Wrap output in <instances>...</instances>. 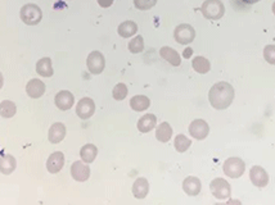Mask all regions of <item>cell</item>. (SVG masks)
<instances>
[{"instance_id":"obj_11","label":"cell","mask_w":275,"mask_h":205,"mask_svg":"<svg viewBox=\"0 0 275 205\" xmlns=\"http://www.w3.org/2000/svg\"><path fill=\"white\" fill-rule=\"evenodd\" d=\"M95 112V103L90 98H83L76 105V114L81 119H89Z\"/></svg>"},{"instance_id":"obj_17","label":"cell","mask_w":275,"mask_h":205,"mask_svg":"<svg viewBox=\"0 0 275 205\" xmlns=\"http://www.w3.org/2000/svg\"><path fill=\"white\" fill-rule=\"evenodd\" d=\"M149 192V182L147 178L139 177L132 185V195L136 199H144Z\"/></svg>"},{"instance_id":"obj_12","label":"cell","mask_w":275,"mask_h":205,"mask_svg":"<svg viewBox=\"0 0 275 205\" xmlns=\"http://www.w3.org/2000/svg\"><path fill=\"white\" fill-rule=\"evenodd\" d=\"M64 166V154L62 151H54L49 155L47 160V170L48 172L55 175L62 171Z\"/></svg>"},{"instance_id":"obj_25","label":"cell","mask_w":275,"mask_h":205,"mask_svg":"<svg viewBox=\"0 0 275 205\" xmlns=\"http://www.w3.org/2000/svg\"><path fill=\"white\" fill-rule=\"evenodd\" d=\"M171 136H173V129H171L170 123L162 122L160 126L156 130V139L161 142L170 141Z\"/></svg>"},{"instance_id":"obj_21","label":"cell","mask_w":275,"mask_h":205,"mask_svg":"<svg viewBox=\"0 0 275 205\" xmlns=\"http://www.w3.org/2000/svg\"><path fill=\"white\" fill-rule=\"evenodd\" d=\"M151 105V100L146 95H135L130 99V107L135 112H144Z\"/></svg>"},{"instance_id":"obj_8","label":"cell","mask_w":275,"mask_h":205,"mask_svg":"<svg viewBox=\"0 0 275 205\" xmlns=\"http://www.w3.org/2000/svg\"><path fill=\"white\" fill-rule=\"evenodd\" d=\"M250 180L252 185H255L259 189H264L269 183V175L266 171L260 166H253L250 171Z\"/></svg>"},{"instance_id":"obj_14","label":"cell","mask_w":275,"mask_h":205,"mask_svg":"<svg viewBox=\"0 0 275 205\" xmlns=\"http://www.w3.org/2000/svg\"><path fill=\"white\" fill-rule=\"evenodd\" d=\"M64 137H66V126L61 122L53 123L48 132V140L50 144H59Z\"/></svg>"},{"instance_id":"obj_15","label":"cell","mask_w":275,"mask_h":205,"mask_svg":"<svg viewBox=\"0 0 275 205\" xmlns=\"http://www.w3.org/2000/svg\"><path fill=\"white\" fill-rule=\"evenodd\" d=\"M26 93L32 99L42 98L45 93V84L39 78L30 79L26 85Z\"/></svg>"},{"instance_id":"obj_32","label":"cell","mask_w":275,"mask_h":205,"mask_svg":"<svg viewBox=\"0 0 275 205\" xmlns=\"http://www.w3.org/2000/svg\"><path fill=\"white\" fill-rule=\"evenodd\" d=\"M264 58L267 63L275 66V45H266L264 48Z\"/></svg>"},{"instance_id":"obj_24","label":"cell","mask_w":275,"mask_h":205,"mask_svg":"<svg viewBox=\"0 0 275 205\" xmlns=\"http://www.w3.org/2000/svg\"><path fill=\"white\" fill-rule=\"evenodd\" d=\"M96 155H98V149L93 144H85L83 148L80 149V156L83 161L90 164L95 160Z\"/></svg>"},{"instance_id":"obj_3","label":"cell","mask_w":275,"mask_h":205,"mask_svg":"<svg viewBox=\"0 0 275 205\" xmlns=\"http://www.w3.org/2000/svg\"><path fill=\"white\" fill-rule=\"evenodd\" d=\"M19 17H21V21L26 25L35 26L42 21L43 12L40 7L36 6V4H26L21 8Z\"/></svg>"},{"instance_id":"obj_7","label":"cell","mask_w":275,"mask_h":205,"mask_svg":"<svg viewBox=\"0 0 275 205\" xmlns=\"http://www.w3.org/2000/svg\"><path fill=\"white\" fill-rule=\"evenodd\" d=\"M86 66L91 74H100L106 67V59L103 54L98 50H94L88 55L86 59Z\"/></svg>"},{"instance_id":"obj_1","label":"cell","mask_w":275,"mask_h":205,"mask_svg":"<svg viewBox=\"0 0 275 205\" xmlns=\"http://www.w3.org/2000/svg\"><path fill=\"white\" fill-rule=\"evenodd\" d=\"M234 96H235V93H234L233 86L228 84V82L221 81L215 84L211 88L209 93V100L210 104L215 109L223 110L230 107V104L234 100Z\"/></svg>"},{"instance_id":"obj_13","label":"cell","mask_w":275,"mask_h":205,"mask_svg":"<svg viewBox=\"0 0 275 205\" xmlns=\"http://www.w3.org/2000/svg\"><path fill=\"white\" fill-rule=\"evenodd\" d=\"M54 103L57 105L58 109L61 110H68L71 109L72 105L75 103V96L72 95V93L67 90H62L55 95Z\"/></svg>"},{"instance_id":"obj_2","label":"cell","mask_w":275,"mask_h":205,"mask_svg":"<svg viewBox=\"0 0 275 205\" xmlns=\"http://www.w3.org/2000/svg\"><path fill=\"white\" fill-rule=\"evenodd\" d=\"M201 12L204 18L210 21H218L223 18L225 13V7H224L221 0H204L201 7Z\"/></svg>"},{"instance_id":"obj_23","label":"cell","mask_w":275,"mask_h":205,"mask_svg":"<svg viewBox=\"0 0 275 205\" xmlns=\"http://www.w3.org/2000/svg\"><path fill=\"white\" fill-rule=\"evenodd\" d=\"M117 32L121 37L129 38L138 32V25L134 21H125L117 28Z\"/></svg>"},{"instance_id":"obj_31","label":"cell","mask_w":275,"mask_h":205,"mask_svg":"<svg viewBox=\"0 0 275 205\" xmlns=\"http://www.w3.org/2000/svg\"><path fill=\"white\" fill-rule=\"evenodd\" d=\"M157 4V0H134L135 8L139 11H149Z\"/></svg>"},{"instance_id":"obj_9","label":"cell","mask_w":275,"mask_h":205,"mask_svg":"<svg viewBox=\"0 0 275 205\" xmlns=\"http://www.w3.org/2000/svg\"><path fill=\"white\" fill-rule=\"evenodd\" d=\"M71 176L77 182H84L90 177V167L85 161H74L71 166Z\"/></svg>"},{"instance_id":"obj_36","label":"cell","mask_w":275,"mask_h":205,"mask_svg":"<svg viewBox=\"0 0 275 205\" xmlns=\"http://www.w3.org/2000/svg\"><path fill=\"white\" fill-rule=\"evenodd\" d=\"M3 84H4V78H3V74H2V72H0V89L3 88Z\"/></svg>"},{"instance_id":"obj_22","label":"cell","mask_w":275,"mask_h":205,"mask_svg":"<svg viewBox=\"0 0 275 205\" xmlns=\"http://www.w3.org/2000/svg\"><path fill=\"white\" fill-rule=\"evenodd\" d=\"M36 72L42 77H52L53 76V66H52V59L50 58H42L36 63Z\"/></svg>"},{"instance_id":"obj_18","label":"cell","mask_w":275,"mask_h":205,"mask_svg":"<svg viewBox=\"0 0 275 205\" xmlns=\"http://www.w3.org/2000/svg\"><path fill=\"white\" fill-rule=\"evenodd\" d=\"M157 125V118L156 115L148 113V114H144L141 119L138 120V130L142 132V134H147V132L152 131V130L156 127Z\"/></svg>"},{"instance_id":"obj_27","label":"cell","mask_w":275,"mask_h":205,"mask_svg":"<svg viewBox=\"0 0 275 205\" xmlns=\"http://www.w3.org/2000/svg\"><path fill=\"white\" fill-rule=\"evenodd\" d=\"M17 113V107L13 101L3 100L0 103V115L3 118H12Z\"/></svg>"},{"instance_id":"obj_37","label":"cell","mask_w":275,"mask_h":205,"mask_svg":"<svg viewBox=\"0 0 275 205\" xmlns=\"http://www.w3.org/2000/svg\"><path fill=\"white\" fill-rule=\"evenodd\" d=\"M272 13H274V16H275V2H274V4H272Z\"/></svg>"},{"instance_id":"obj_26","label":"cell","mask_w":275,"mask_h":205,"mask_svg":"<svg viewBox=\"0 0 275 205\" xmlns=\"http://www.w3.org/2000/svg\"><path fill=\"white\" fill-rule=\"evenodd\" d=\"M192 66L195 72H198V73L201 74L207 73V72H210V69H211V63H210L209 59H206L204 57L193 58Z\"/></svg>"},{"instance_id":"obj_33","label":"cell","mask_w":275,"mask_h":205,"mask_svg":"<svg viewBox=\"0 0 275 205\" xmlns=\"http://www.w3.org/2000/svg\"><path fill=\"white\" fill-rule=\"evenodd\" d=\"M98 4H99L102 8H110L113 4V0H98Z\"/></svg>"},{"instance_id":"obj_29","label":"cell","mask_w":275,"mask_h":205,"mask_svg":"<svg viewBox=\"0 0 275 205\" xmlns=\"http://www.w3.org/2000/svg\"><path fill=\"white\" fill-rule=\"evenodd\" d=\"M127 48H129V50L132 53V54H139V53H142L144 50L143 37H142L141 35L135 36V37L129 43Z\"/></svg>"},{"instance_id":"obj_6","label":"cell","mask_w":275,"mask_h":205,"mask_svg":"<svg viewBox=\"0 0 275 205\" xmlns=\"http://www.w3.org/2000/svg\"><path fill=\"white\" fill-rule=\"evenodd\" d=\"M174 37L175 41L180 45L190 44L195 37V30L188 23H182L174 31Z\"/></svg>"},{"instance_id":"obj_4","label":"cell","mask_w":275,"mask_h":205,"mask_svg":"<svg viewBox=\"0 0 275 205\" xmlns=\"http://www.w3.org/2000/svg\"><path fill=\"white\" fill-rule=\"evenodd\" d=\"M223 171H224V173L228 176V177L239 178L240 176L245 173L246 164L240 158H237V156H231V158H228L225 161H224Z\"/></svg>"},{"instance_id":"obj_35","label":"cell","mask_w":275,"mask_h":205,"mask_svg":"<svg viewBox=\"0 0 275 205\" xmlns=\"http://www.w3.org/2000/svg\"><path fill=\"white\" fill-rule=\"evenodd\" d=\"M242 2L246 4H256V3H259L260 0H242Z\"/></svg>"},{"instance_id":"obj_34","label":"cell","mask_w":275,"mask_h":205,"mask_svg":"<svg viewBox=\"0 0 275 205\" xmlns=\"http://www.w3.org/2000/svg\"><path fill=\"white\" fill-rule=\"evenodd\" d=\"M192 53H193V50L190 49V48H188V49H185L184 54H183V55H184V58H189V57H190V54H192Z\"/></svg>"},{"instance_id":"obj_16","label":"cell","mask_w":275,"mask_h":205,"mask_svg":"<svg viewBox=\"0 0 275 205\" xmlns=\"http://www.w3.org/2000/svg\"><path fill=\"white\" fill-rule=\"evenodd\" d=\"M201 180H199L198 177L189 176V177H187L183 181V190H184L185 194L189 195V196H197V195L201 192Z\"/></svg>"},{"instance_id":"obj_19","label":"cell","mask_w":275,"mask_h":205,"mask_svg":"<svg viewBox=\"0 0 275 205\" xmlns=\"http://www.w3.org/2000/svg\"><path fill=\"white\" fill-rule=\"evenodd\" d=\"M160 55L166 60V62H168V63L174 67L180 66V63H182V58H180L179 53L176 52V50H174L173 48H170V47L161 48Z\"/></svg>"},{"instance_id":"obj_20","label":"cell","mask_w":275,"mask_h":205,"mask_svg":"<svg viewBox=\"0 0 275 205\" xmlns=\"http://www.w3.org/2000/svg\"><path fill=\"white\" fill-rule=\"evenodd\" d=\"M16 167L17 160L11 154H7V155L0 158V172L3 173V175H12V173L14 172V170H16Z\"/></svg>"},{"instance_id":"obj_10","label":"cell","mask_w":275,"mask_h":205,"mask_svg":"<svg viewBox=\"0 0 275 205\" xmlns=\"http://www.w3.org/2000/svg\"><path fill=\"white\" fill-rule=\"evenodd\" d=\"M189 134L190 136L194 137L195 140H204L209 136L210 127L206 120L194 119L189 125Z\"/></svg>"},{"instance_id":"obj_28","label":"cell","mask_w":275,"mask_h":205,"mask_svg":"<svg viewBox=\"0 0 275 205\" xmlns=\"http://www.w3.org/2000/svg\"><path fill=\"white\" fill-rule=\"evenodd\" d=\"M190 145H192V141H190L187 136H184V135L180 134L175 137L174 146H175L178 153H185V151L190 148Z\"/></svg>"},{"instance_id":"obj_5","label":"cell","mask_w":275,"mask_h":205,"mask_svg":"<svg viewBox=\"0 0 275 205\" xmlns=\"http://www.w3.org/2000/svg\"><path fill=\"white\" fill-rule=\"evenodd\" d=\"M210 190L212 195L219 200H226L231 195V187L229 182L224 178H215L210 183Z\"/></svg>"},{"instance_id":"obj_30","label":"cell","mask_w":275,"mask_h":205,"mask_svg":"<svg viewBox=\"0 0 275 205\" xmlns=\"http://www.w3.org/2000/svg\"><path fill=\"white\" fill-rule=\"evenodd\" d=\"M127 93H129V90H127V86L125 85V84H117V85L113 88L112 96L115 100L121 101V100H124L125 98H126Z\"/></svg>"}]
</instances>
